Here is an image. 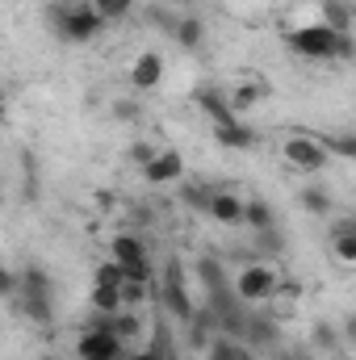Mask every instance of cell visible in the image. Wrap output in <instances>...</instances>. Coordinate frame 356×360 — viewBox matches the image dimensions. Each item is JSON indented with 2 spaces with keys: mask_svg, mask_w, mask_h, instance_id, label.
<instances>
[{
  "mask_svg": "<svg viewBox=\"0 0 356 360\" xmlns=\"http://www.w3.org/2000/svg\"><path fill=\"white\" fill-rule=\"evenodd\" d=\"M289 51H298L302 59H356L352 34H340L331 25H302L289 38Z\"/></svg>",
  "mask_w": 356,
  "mask_h": 360,
  "instance_id": "cell-1",
  "label": "cell"
},
{
  "mask_svg": "<svg viewBox=\"0 0 356 360\" xmlns=\"http://www.w3.org/2000/svg\"><path fill=\"white\" fill-rule=\"evenodd\" d=\"M276 289H281V272L272 269V264H265V260L243 264V269L235 272V293L243 297V306L272 302V297H276Z\"/></svg>",
  "mask_w": 356,
  "mask_h": 360,
  "instance_id": "cell-2",
  "label": "cell"
},
{
  "mask_svg": "<svg viewBox=\"0 0 356 360\" xmlns=\"http://www.w3.org/2000/svg\"><path fill=\"white\" fill-rule=\"evenodd\" d=\"M51 13H55V30H59L63 42H89V38L101 34V25H105V17H101L92 4H76V8L55 4Z\"/></svg>",
  "mask_w": 356,
  "mask_h": 360,
  "instance_id": "cell-3",
  "label": "cell"
},
{
  "mask_svg": "<svg viewBox=\"0 0 356 360\" xmlns=\"http://www.w3.org/2000/svg\"><path fill=\"white\" fill-rule=\"evenodd\" d=\"M122 335L113 331V323H109V314L101 319V323H92L89 331L80 335V344H76V356L80 360H117L122 356Z\"/></svg>",
  "mask_w": 356,
  "mask_h": 360,
  "instance_id": "cell-4",
  "label": "cell"
},
{
  "mask_svg": "<svg viewBox=\"0 0 356 360\" xmlns=\"http://www.w3.org/2000/svg\"><path fill=\"white\" fill-rule=\"evenodd\" d=\"M160 297H164V310H168L172 319H180V323H189V319L197 314V306H193V297H189V285H184V269H180V260H168V264H164Z\"/></svg>",
  "mask_w": 356,
  "mask_h": 360,
  "instance_id": "cell-5",
  "label": "cell"
},
{
  "mask_svg": "<svg viewBox=\"0 0 356 360\" xmlns=\"http://www.w3.org/2000/svg\"><path fill=\"white\" fill-rule=\"evenodd\" d=\"M281 155H285V164L298 168V172H323V168H327V147H323L319 139H306V134L285 139V143H281Z\"/></svg>",
  "mask_w": 356,
  "mask_h": 360,
  "instance_id": "cell-6",
  "label": "cell"
},
{
  "mask_svg": "<svg viewBox=\"0 0 356 360\" xmlns=\"http://www.w3.org/2000/svg\"><path fill=\"white\" fill-rule=\"evenodd\" d=\"M113 260L126 269L130 281H151V269H147V248L139 235H117L113 239Z\"/></svg>",
  "mask_w": 356,
  "mask_h": 360,
  "instance_id": "cell-7",
  "label": "cell"
},
{
  "mask_svg": "<svg viewBox=\"0 0 356 360\" xmlns=\"http://www.w3.org/2000/svg\"><path fill=\"white\" fill-rule=\"evenodd\" d=\"M184 176V155L180 151H172V147H164L147 168H143V180L147 184H172V180Z\"/></svg>",
  "mask_w": 356,
  "mask_h": 360,
  "instance_id": "cell-8",
  "label": "cell"
},
{
  "mask_svg": "<svg viewBox=\"0 0 356 360\" xmlns=\"http://www.w3.org/2000/svg\"><path fill=\"white\" fill-rule=\"evenodd\" d=\"M193 101L201 105V113H210L214 117V126H227V122H239L235 117V105H231V96L218 89H197L193 92Z\"/></svg>",
  "mask_w": 356,
  "mask_h": 360,
  "instance_id": "cell-9",
  "label": "cell"
},
{
  "mask_svg": "<svg viewBox=\"0 0 356 360\" xmlns=\"http://www.w3.org/2000/svg\"><path fill=\"white\" fill-rule=\"evenodd\" d=\"M243 214H248V201H243V197H235V193H227V188L214 193V201H210V218H214V222H222V226H239Z\"/></svg>",
  "mask_w": 356,
  "mask_h": 360,
  "instance_id": "cell-10",
  "label": "cell"
},
{
  "mask_svg": "<svg viewBox=\"0 0 356 360\" xmlns=\"http://www.w3.org/2000/svg\"><path fill=\"white\" fill-rule=\"evenodd\" d=\"M193 272H197V281H201L205 293H218V289H231V285H235L231 272H227V264H222L218 256H197Z\"/></svg>",
  "mask_w": 356,
  "mask_h": 360,
  "instance_id": "cell-11",
  "label": "cell"
},
{
  "mask_svg": "<svg viewBox=\"0 0 356 360\" xmlns=\"http://www.w3.org/2000/svg\"><path fill=\"white\" fill-rule=\"evenodd\" d=\"M130 80H134V89H155L160 80H164V59L155 55V51H143L134 63H130Z\"/></svg>",
  "mask_w": 356,
  "mask_h": 360,
  "instance_id": "cell-12",
  "label": "cell"
},
{
  "mask_svg": "<svg viewBox=\"0 0 356 360\" xmlns=\"http://www.w3.org/2000/svg\"><path fill=\"white\" fill-rule=\"evenodd\" d=\"M214 143L231 147V151H252L256 147V130L243 126V122H227V126H214Z\"/></svg>",
  "mask_w": 356,
  "mask_h": 360,
  "instance_id": "cell-13",
  "label": "cell"
},
{
  "mask_svg": "<svg viewBox=\"0 0 356 360\" xmlns=\"http://www.w3.org/2000/svg\"><path fill=\"white\" fill-rule=\"evenodd\" d=\"M331 252L340 264H356V218H340L331 231Z\"/></svg>",
  "mask_w": 356,
  "mask_h": 360,
  "instance_id": "cell-14",
  "label": "cell"
},
{
  "mask_svg": "<svg viewBox=\"0 0 356 360\" xmlns=\"http://www.w3.org/2000/svg\"><path fill=\"white\" fill-rule=\"evenodd\" d=\"M172 38H177V46H184V51H197V46L205 42V25H201V17H180L177 30H172Z\"/></svg>",
  "mask_w": 356,
  "mask_h": 360,
  "instance_id": "cell-15",
  "label": "cell"
},
{
  "mask_svg": "<svg viewBox=\"0 0 356 360\" xmlns=\"http://www.w3.org/2000/svg\"><path fill=\"white\" fill-rule=\"evenodd\" d=\"M205 360H252V356H248V344H239L231 335H214V344L205 348Z\"/></svg>",
  "mask_w": 356,
  "mask_h": 360,
  "instance_id": "cell-16",
  "label": "cell"
},
{
  "mask_svg": "<svg viewBox=\"0 0 356 360\" xmlns=\"http://www.w3.org/2000/svg\"><path fill=\"white\" fill-rule=\"evenodd\" d=\"M92 306L101 314H122L126 302H122V285H92Z\"/></svg>",
  "mask_w": 356,
  "mask_h": 360,
  "instance_id": "cell-17",
  "label": "cell"
},
{
  "mask_svg": "<svg viewBox=\"0 0 356 360\" xmlns=\"http://www.w3.org/2000/svg\"><path fill=\"white\" fill-rule=\"evenodd\" d=\"M21 293L25 297H51V276H46V269L30 264V269L21 272Z\"/></svg>",
  "mask_w": 356,
  "mask_h": 360,
  "instance_id": "cell-18",
  "label": "cell"
},
{
  "mask_svg": "<svg viewBox=\"0 0 356 360\" xmlns=\"http://www.w3.org/2000/svg\"><path fill=\"white\" fill-rule=\"evenodd\" d=\"M243 222H248L256 235H260V231H272V226H276V218H272V205H268V201H260V197H252V201H248V214H243Z\"/></svg>",
  "mask_w": 356,
  "mask_h": 360,
  "instance_id": "cell-19",
  "label": "cell"
},
{
  "mask_svg": "<svg viewBox=\"0 0 356 360\" xmlns=\"http://www.w3.org/2000/svg\"><path fill=\"white\" fill-rule=\"evenodd\" d=\"M276 323L268 314H248V344H276Z\"/></svg>",
  "mask_w": 356,
  "mask_h": 360,
  "instance_id": "cell-20",
  "label": "cell"
},
{
  "mask_svg": "<svg viewBox=\"0 0 356 360\" xmlns=\"http://www.w3.org/2000/svg\"><path fill=\"white\" fill-rule=\"evenodd\" d=\"M218 188H205V184H180V201L197 214H210V201H214Z\"/></svg>",
  "mask_w": 356,
  "mask_h": 360,
  "instance_id": "cell-21",
  "label": "cell"
},
{
  "mask_svg": "<svg viewBox=\"0 0 356 360\" xmlns=\"http://www.w3.org/2000/svg\"><path fill=\"white\" fill-rule=\"evenodd\" d=\"M298 201H302V210H306V214H314V218L331 214V197H327V188H319V184H306Z\"/></svg>",
  "mask_w": 356,
  "mask_h": 360,
  "instance_id": "cell-22",
  "label": "cell"
},
{
  "mask_svg": "<svg viewBox=\"0 0 356 360\" xmlns=\"http://www.w3.org/2000/svg\"><path fill=\"white\" fill-rule=\"evenodd\" d=\"M323 25H331V30L348 34V25H352V17H348V4H340V0H323Z\"/></svg>",
  "mask_w": 356,
  "mask_h": 360,
  "instance_id": "cell-23",
  "label": "cell"
},
{
  "mask_svg": "<svg viewBox=\"0 0 356 360\" xmlns=\"http://www.w3.org/2000/svg\"><path fill=\"white\" fill-rule=\"evenodd\" d=\"M310 344H314V348H323V352H331V348H340V344H344V331H336L331 323H314Z\"/></svg>",
  "mask_w": 356,
  "mask_h": 360,
  "instance_id": "cell-24",
  "label": "cell"
},
{
  "mask_svg": "<svg viewBox=\"0 0 356 360\" xmlns=\"http://www.w3.org/2000/svg\"><path fill=\"white\" fill-rule=\"evenodd\" d=\"M21 306H25V319L30 323H38V327L51 323V297H25L21 293Z\"/></svg>",
  "mask_w": 356,
  "mask_h": 360,
  "instance_id": "cell-25",
  "label": "cell"
},
{
  "mask_svg": "<svg viewBox=\"0 0 356 360\" xmlns=\"http://www.w3.org/2000/svg\"><path fill=\"white\" fill-rule=\"evenodd\" d=\"M92 285H126V269L117 260H105V264H96V272H92Z\"/></svg>",
  "mask_w": 356,
  "mask_h": 360,
  "instance_id": "cell-26",
  "label": "cell"
},
{
  "mask_svg": "<svg viewBox=\"0 0 356 360\" xmlns=\"http://www.w3.org/2000/svg\"><path fill=\"white\" fill-rule=\"evenodd\" d=\"M92 8H96L105 21H117V17H126V13L134 8V0H92Z\"/></svg>",
  "mask_w": 356,
  "mask_h": 360,
  "instance_id": "cell-27",
  "label": "cell"
},
{
  "mask_svg": "<svg viewBox=\"0 0 356 360\" xmlns=\"http://www.w3.org/2000/svg\"><path fill=\"white\" fill-rule=\"evenodd\" d=\"M109 323H113V331L122 335V344H130V340L139 335V314H109Z\"/></svg>",
  "mask_w": 356,
  "mask_h": 360,
  "instance_id": "cell-28",
  "label": "cell"
},
{
  "mask_svg": "<svg viewBox=\"0 0 356 360\" xmlns=\"http://www.w3.org/2000/svg\"><path fill=\"white\" fill-rule=\"evenodd\" d=\"M147 285H151V281H130V276H126V285H122V302H126V306H139V302L147 297Z\"/></svg>",
  "mask_w": 356,
  "mask_h": 360,
  "instance_id": "cell-29",
  "label": "cell"
},
{
  "mask_svg": "<svg viewBox=\"0 0 356 360\" xmlns=\"http://www.w3.org/2000/svg\"><path fill=\"white\" fill-rule=\"evenodd\" d=\"M155 155H160V151H155V147H151V143H134V147H130V160H134V164H139V168H147V164H151V160H155Z\"/></svg>",
  "mask_w": 356,
  "mask_h": 360,
  "instance_id": "cell-30",
  "label": "cell"
},
{
  "mask_svg": "<svg viewBox=\"0 0 356 360\" xmlns=\"http://www.w3.org/2000/svg\"><path fill=\"white\" fill-rule=\"evenodd\" d=\"M256 96H260V89H239L235 96H231V105H235V113H239V109H248V105H252Z\"/></svg>",
  "mask_w": 356,
  "mask_h": 360,
  "instance_id": "cell-31",
  "label": "cell"
},
{
  "mask_svg": "<svg viewBox=\"0 0 356 360\" xmlns=\"http://www.w3.org/2000/svg\"><path fill=\"white\" fill-rule=\"evenodd\" d=\"M0 289H4L8 297H13V293L21 289V276H17V272H0Z\"/></svg>",
  "mask_w": 356,
  "mask_h": 360,
  "instance_id": "cell-32",
  "label": "cell"
},
{
  "mask_svg": "<svg viewBox=\"0 0 356 360\" xmlns=\"http://www.w3.org/2000/svg\"><path fill=\"white\" fill-rule=\"evenodd\" d=\"M340 331H344V344L356 348V314H344V327H340Z\"/></svg>",
  "mask_w": 356,
  "mask_h": 360,
  "instance_id": "cell-33",
  "label": "cell"
},
{
  "mask_svg": "<svg viewBox=\"0 0 356 360\" xmlns=\"http://www.w3.org/2000/svg\"><path fill=\"white\" fill-rule=\"evenodd\" d=\"M113 113H117L122 122H130V117H139V105H130V101H117V105H113Z\"/></svg>",
  "mask_w": 356,
  "mask_h": 360,
  "instance_id": "cell-34",
  "label": "cell"
},
{
  "mask_svg": "<svg viewBox=\"0 0 356 360\" xmlns=\"http://www.w3.org/2000/svg\"><path fill=\"white\" fill-rule=\"evenodd\" d=\"M130 360H164V356H160V352H134Z\"/></svg>",
  "mask_w": 356,
  "mask_h": 360,
  "instance_id": "cell-35",
  "label": "cell"
},
{
  "mask_svg": "<svg viewBox=\"0 0 356 360\" xmlns=\"http://www.w3.org/2000/svg\"><path fill=\"white\" fill-rule=\"evenodd\" d=\"M164 360H180V356H172V352H168V356H164Z\"/></svg>",
  "mask_w": 356,
  "mask_h": 360,
  "instance_id": "cell-36",
  "label": "cell"
},
{
  "mask_svg": "<svg viewBox=\"0 0 356 360\" xmlns=\"http://www.w3.org/2000/svg\"><path fill=\"white\" fill-rule=\"evenodd\" d=\"M298 360H314V356H298Z\"/></svg>",
  "mask_w": 356,
  "mask_h": 360,
  "instance_id": "cell-37",
  "label": "cell"
}]
</instances>
